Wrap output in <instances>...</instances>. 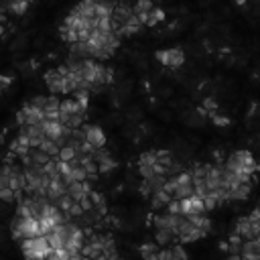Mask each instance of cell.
Masks as SVG:
<instances>
[{"mask_svg": "<svg viewBox=\"0 0 260 260\" xmlns=\"http://www.w3.org/2000/svg\"><path fill=\"white\" fill-rule=\"evenodd\" d=\"M138 162H144V165H154L156 162V150H146L140 154Z\"/></svg>", "mask_w": 260, "mask_h": 260, "instance_id": "cell-30", "label": "cell"}, {"mask_svg": "<svg viewBox=\"0 0 260 260\" xmlns=\"http://www.w3.org/2000/svg\"><path fill=\"white\" fill-rule=\"evenodd\" d=\"M158 258H160V260H173V250H171V246H169L167 250H160V252H158Z\"/></svg>", "mask_w": 260, "mask_h": 260, "instance_id": "cell-39", "label": "cell"}, {"mask_svg": "<svg viewBox=\"0 0 260 260\" xmlns=\"http://www.w3.org/2000/svg\"><path fill=\"white\" fill-rule=\"evenodd\" d=\"M203 108L211 114V112H215V110H217V102H215L213 98H205V100H203Z\"/></svg>", "mask_w": 260, "mask_h": 260, "instance_id": "cell-37", "label": "cell"}, {"mask_svg": "<svg viewBox=\"0 0 260 260\" xmlns=\"http://www.w3.org/2000/svg\"><path fill=\"white\" fill-rule=\"evenodd\" d=\"M183 171V167L179 165V162H173L169 169H167V177H175V175H179Z\"/></svg>", "mask_w": 260, "mask_h": 260, "instance_id": "cell-38", "label": "cell"}, {"mask_svg": "<svg viewBox=\"0 0 260 260\" xmlns=\"http://www.w3.org/2000/svg\"><path fill=\"white\" fill-rule=\"evenodd\" d=\"M43 126H45L47 136L53 138V140H57V138L63 136V132H65V124H63L61 120H45Z\"/></svg>", "mask_w": 260, "mask_h": 260, "instance_id": "cell-11", "label": "cell"}, {"mask_svg": "<svg viewBox=\"0 0 260 260\" xmlns=\"http://www.w3.org/2000/svg\"><path fill=\"white\" fill-rule=\"evenodd\" d=\"M177 232L171 230V228H165V230H156L154 232V240L158 246H173V242L177 240Z\"/></svg>", "mask_w": 260, "mask_h": 260, "instance_id": "cell-12", "label": "cell"}, {"mask_svg": "<svg viewBox=\"0 0 260 260\" xmlns=\"http://www.w3.org/2000/svg\"><path fill=\"white\" fill-rule=\"evenodd\" d=\"M16 122L20 126L22 124H43L45 122V110L35 106V104H30V102H26L20 108V112L16 114Z\"/></svg>", "mask_w": 260, "mask_h": 260, "instance_id": "cell-3", "label": "cell"}, {"mask_svg": "<svg viewBox=\"0 0 260 260\" xmlns=\"http://www.w3.org/2000/svg\"><path fill=\"white\" fill-rule=\"evenodd\" d=\"M98 165H100V173H110L112 169H116V165H118V162H116L112 156H106V158H104V160H100Z\"/></svg>", "mask_w": 260, "mask_h": 260, "instance_id": "cell-29", "label": "cell"}, {"mask_svg": "<svg viewBox=\"0 0 260 260\" xmlns=\"http://www.w3.org/2000/svg\"><path fill=\"white\" fill-rule=\"evenodd\" d=\"M211 120H213V124H215V126H228V124H230V118L219 116L217 112H211Z\"/></svg>", "mask_w": 260, "mask_h": 260, "instance_id": "cell-35", "label": "cell"}, {"mask_svg": "<svg viewBox=\"0 0 260 260\" xmlns=\"http://www.w3.org/2000/svg\"><path fill=\"white\" fill-rule=\"evenodd\" d=\"M55 203L59 205V209H61V211H65V213H67V211L71 209V205L75 203V199L71 197V193H63V195H59V197L55 199Z\"/></svg>", "mask_w": 260, "mask_h": 260, "instance_id": "cell-21", "label": "cell"}, {"mask_svg": "<svg viewBox=\"0 0 260 260\" xmlns=\"http://www.w3.org/2000/svg\"><path fill=\"white\" fill-rule=\"evenodd\" d=\"M28 4H30V0H4V2H2V8L8 10V12L14 14V16H22V14L26 12Z\"/></svg>", "mask_w": 260, "mask_h": 260, "instance_id": "cell-10", "label": "cell"}, {"mask_svg": "<svg viewBox=\"0 0 260 260\" xmlns=\"http://www.w3.org/2000/svg\"><path fill=\"white\" fill-rule=\"evenodd\" d=\"M91 201H93V207H95L100 213H106V199H104L102 193L91 191Z\"/></svg>", "mask_w": 260, "mask_h": 260, "instance_id": "cell-26", "label": "cell"}, {"mask_svg": "<svg viewBox=\"0 0 260 260\" xmlns=\"http://www.w3.org/2000/svg\"><path fill=\"white\" fill-rule=\"evenodd\" d=\"M79 152H77V148L73 146V144H65V146H61V150H59V158L61 160H71V158H75Z\"/></svg>", "mask_w": 260, "mask_h": 260, "instance_id": "cell-22", "label": "cell"}, {"mask_svg": "<svg viewBox=\"0 0 260 260\" xmlns=\"http://www.w3.org/2000/svg\"><path fill=\"white\" fill-rule=\"evenodd\" d=\"M171 250H173V258H183V260H185V258L189 256L181 244H173V246H171Z\"/></svg>", "mask_w": 260, "mask_h": 260, "instance_id": "cell-34", "label": "cell"}, {"mask_svg": "<svg viewBox=\"0 0 260 260\" xmlns=\"http://www.w3.org/2000/svg\"><path fill=\"white\" fill-rule=\"evenodd\" d=\"M22 223H24V215L16 213L10 221V234L14 240H22Z\"/></svg>", "mask_w": 260, "mask_h": 260, "instance_id": "cell-18", "label": "cell"}, {"mask_svg": "<svg viewBox=\"0 0 260 260\" xmlns=\"http://www.w3.org/2000/svg\"><path fill=\"white\" fill-rule=\"evenodd\" d=\"M132 8H134V14L150 12V10H154V2H152V0H136V4H134Z\"/></svg>", "mask_w": 260, "mask_h": 260, "instance_id": "cell-24", "label": "cell"}, {"mask_svg": "<svg viewBox=\"0 0 260 260\" xmlns=\"http://www.w3.org/2000/svg\"><path fill=\"white\" fill-rule=\"evenodd\" d=\"M162 20H165V10L154 6V10H150V14H148L146 26H154V24H158V22H162Z\"/></svg>", "mask_w": 260, "mask_h": 260, "instance_id": "cell-23", "label": "cell"}, {"mask_svg": "<svg viewBox=\"0 0 260 260\" xmlns=\"http://www.w3.org/2000/svg\"><path fill=\"white\" fill-rule=\"evenodd\" d=\"M250 191H252L250 181H248V183H240V185H236V187L230 189V193H228V203H230V201H246L248 195H250Z\"/></svg>", "mask_w": 260, "mask_h": 260, "instance_id": "cell-8", "label": "cell"}, {"mask_svg": "<svg viewBox=\"0 0 260 260\" xmlns=\"http://www.w3.org/2000/svg\"><path fill=\"white\" fill-rule=\"evenodd\" d=\"M236 4H238V6H242V4H246V0H236Z\"/></svg>", "mask_w": 260, "mask_h": 260, "instance_id": "cell-41", "label": "cell"}, {"mask_svg": "<svg viewBox=\"0 0 260 260\" xmlns=\"http://www.w3.org/2000/svg\"><path fill=\"white\" fill-rule=\"evenodd\" d=\"M225 167L236 171V173H240V175H250V177L258 171V165H256V160H254L250 150H236V152H232L228 156V160H225Z\"/></svg>", "mask_w": 260, "mask_h": 260, "instance_id": "cell-1", "label": "cell"}, {"mask_svg": "<svg viewBox=\"0 0 260 260\" xmlns=\"http://www.w3.org/2000/svg\"><path fill=\"white\" fill-rule=\"evenodd\" d=\"M0 199L2 201H12V199H16V191L12 187H0Z\"/></svg>", "mask_w": 260, "mask_h": 260, "instance_id": "cell-31", "label": "cell"}, {"mask_svg": "<svg viewBox=\"0 0 260 260\" xmlns=\"http://www.w3.org/2000/svg\"><path fill=\"white\" fill-rule=\"evenodd\" d=\"M171 199H173V195L167 189H158L150 195V205H152V209H160L162 205H169Z\"/></svg>", "mask_w": 260, "mask_h": 260, "instance_id": "cell-13", "label": "cell"}, {"mask_svg": "<svg viewBox=\"0 0 260 260\" xmlns=\"http://www.w3.org/2000/svg\"><path fill=\"white\" fill-rule=\"evenodd\" d=\"M59 37H61V41H65V43H77L79 41V30H77V26H71V24H61V28H59Z\"/></svg>", "mask_w": 260, "mask_h": 260, "instance_id": "cell-14", "label": "cell"}, {"mask_svg": "<svg viewBox=\"0 0 260 260\" xmlns=\"http://www.w3.org/2000/svg\"><path fill=\"white\" fill-rule=\"evenodd\" d=\"M187 217H189V221H191L193 225H197L199 230H203V232L209 234V230H211V219H209L205 213H191V215H187Z\"/></svg>", "mask_w": 260, "mask_h": 260, "instance_id": "cell-16", "label": "cell"}, {"mask_svg": "<svg viewBox=\"0 0 260 260\" xmlns=\"http://www.w3.org/2000/svg\"><path fill=\"white\" fill-rule=\"evenodd\" d=\"M234 232H236V234H240L244 240H254V238L258 236V232H256L254 221L250 219V215L240 217V219H238V223H236V230H234Z\"/></svg>", "mask_w": 260, "mask_h": 260, "instance_id": "cell-5", "label": "cell"}, {"mask_svg": "<svg viewBox=\"0 0 260 260\" xmlns=\"http://www.w3.org/2000/svg\"><path fill=\"white\" fill-rule=\"evenodd\" d=\"M158 244H142L140 246V256L146 260H156L158 258Z\"/></svg>", "mask_w": 260, "mask_h": 260, "instance_id": "cell-20", "label": "cell"}, {"mask_svg": "<svg viewBox=\"0 0 260 260\" xmlns=\"http://www.w3.org/2000/svg\"><path fill=\"white\" fill-rule=\"evenodd\" d=\"M67 213H69V215H71V217H81V215H83V213H85V209H83V205H81V203H79V201H75V203H73V205H71V209H69V211H67Z\"/></svg>", "mask_w": 260, "mask_h": 260, "instance_id": "cell-33", "label": "cell"}, {"mask_svg": "<svg viewBox=\"0 0 260 260\" xmlns=\"http://www.w3.org/2000/svg\"><path fill=\"white\" fill-rule=\"evenodd\" d=\"M59 110H61V118H59V120H61L63 124H67L71 114L85 112L87 108H83V106H81V104H79L75 98H65V100H61V108H59Z\"/></svg>", "mask_w": 260, "mask_h": 260, "instance_id": "cell-4", "label": "cell"}, {"mask_svg": "<svg viewBox=\"0 0 260 260\" xmlns=\"http://www.w3.org/2000/svg\"><path fill=\"white\" fill-rule=\"evenodd\" d=\"M45 83L51 93H61V83H63V73L59 69H49L45 73Z\"/></svg>", "mask_w": 260, "mask_h": 260, "instance_id": "cell-7", "label": "cell"}, {"mask_svg": "<svg viewBox=\"0 0 260 260\" xmlns=\"http://www.w3.org/2000/svg\"><path fill=\"white\" fill-rule=\"evenodd\" d=\"M0 81H2V89H6V87L12 83V77H10V75H2V79H0Z\"/></svg>", "mask_w": 260, "mask_h": 260, "instance_id": "cell-40", "label": "cell"}, {"mask_svg": "<svg viewBox=\"0 0 260 260\" xmlns=\"http://www.w3.org/2000/svg\"><path fill=\"white\" fill-rule=\"evenodd\" d=\"M20 250L26 258H47L51 244L47 236H37V238H24L20 242Z\"/></svg>", "mask_w": 260, "mask_h": 260, "instance_id": "cell-2", "label": "cell"}, {"mask_svg": "<svg viewBox=\"0 0 260 260\" xmlns=\"http://www.w3.org/2000/svg\"><path fill=\"white\" fill-rule=\"evenodd\" d=\"M73 98H75L83 108H87V104H89V89H75V91H73Z\"/></svg>", "mask_w": 260, "mask_h": 260, "instance_id": "cell-28", "label": "cell"}, {"mask_svg": "<svg viewBox=\"0 0 260 260\" xmlns=\"http://www.w3.org/2000/svg\"><path fill=\"white\" fill-rule=\"evenodd\" d=\"M138 173H140L142 179H152L156 175L154 165H144V162H138Z\"/></svg>", "mask_w": 260, "mask_h": 260, "instance_id": "cell-27", "label": "cell"}, {"mask_svg": "<svg viewBox=\"0 0 260 260\" xmlns=\"http://www.w3.org/2000/svg\"><path fill=\"white\" fill-rule=\"evenodd\" d=\"M242 258L244 260H258L260 258V244L256 240L242 242Z\"/></svg>", "mask_w": 260, "mask_h": 260, "instance_id": "cell-9", "label": "cell"}, {"mask_svg": "<svg viewBox=\"0 0 260 260\" xmlns=\"http://www.w3.org/2000/svg\"><path fill=\"white\" fill-rule=\"evenodd\" d=\"M183 61H185V53H183V49H179V47L169 49V67L177 69V67L183 65Z\"/></svg>", "mask_w": 260, "mask_h": 260, "instance_id": "cell-17", "label": "cell"}, {"mask_svg": "<svg viewBox=\"0 0 260 260\" xmlns=\"http://www.w3.org/2000/svg\"><path fill=\"white\" fill-rule=\"evenodd\" d=\"M47 102H49V98L47 95H35L32 100H30V104H35V106H39V108H47Z\"/></svg>", "mask_w": 260, "mask_h": 260, "instance_id": "cell-36", "label": "cell"}, {"mask_svg": "<svg viewBox=\"0 0 260 260\" xmlns=\"http://www.w3.org/2000/svg\"><path fill=\"white\" fill-rule=\"evenodd\" d=\"M73 10H75L79 16L93 18V16H95V0H81Z\"/></svg>", "mask_w": 260, "mask_h": 260, "instance_id": "cell-15", "label": "cell"}, {"mask_svg": "<svg viewBox=\"0 0 260 260\" xmlns=\"http://www.w3.org/2000/svg\"><path fill=\"white\" fill-rule=\"evenodd\" d=\"M85 128V140H89L93 146H104L106 144V134L100 126H93V124H83Z\"/></svg>", "mask_w": 260, "mask_h": 260, "instance_id": "cell-6", "label": "cell"}, {"mask_svg": "<svg viewBox=\"0 0 260 260\" xmlns=\"http://www.w3.org/2000/svg\"><path fill=\"white\" fill-rule=\"evenodd\" d=\"M41 150H45L49 156H59V150H61V146L57 144V140H53V138H45L43 142H41V146H39Z\"/></svg>", "mask_w": 260, "mask_h": 260, "instance_id": "cell-19", "label": "cell"}, {"mask_svg": "<svg viewBox=\"0 0 260 260\" xmlns=\"http://www.w3.org/2000/svg\"><path fill=\"white\" fill-rule=\"evenodd\" d=\"M154 59H156L160 65H167V67H169V49H158V51H154Z\"/></svg>", "mask_w": 260, "mask_h": 260, "instance_id": "cell-32", "label": "cell"}, {"mask_svg": "<svg viewBox=\"0 0 260 260\" xmlns=\"http://www.w3.org/2000/svg\"><path fill=\"white\" fill-rule=\"evenodd\" d=\"M156 162H158V165H162L165 169H169L175 160H173V156H171V152H169V150H156Z\"/></svg>", "mask_w": 260, "mask_h": 260, "instance_id": "cell-25", "label": "cell"}]
</instances>
